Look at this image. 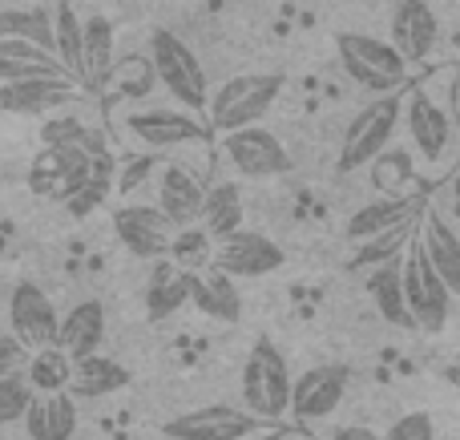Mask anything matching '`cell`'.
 Here are the masks:
<instances>
[{
    "mask_svg": "<svg viewBox=\"0 0 460 440\" xmlns=\"http://www.w3.org/2000/svg\"><path fill=\"white\" fill-rule=\"evenodd\" d=\"M335 53H340V65L359 89L376 97L388 93H404L408 77H412V65L380 37H367V32H340L335 37Z\"/></svg>",
    "mask_w": 460,
    "mask_h": 440,
    "instance_id": "1",
    "label": "cell"
},
{
    "mask_svg": "<svg viewBox=\"0 0 460 440\" xmlns=\"http://www.w3.org/2000/svg\"><path fill=\"white\" fill-rule=\"evenodd\" d=\"M287 77L283 73H243L218 85V93L207 101L210 134H234V129L259 126L267 110L279 101Z\"/></svg>",
    "mask_w": 460,
    "mask_h": 440,
    "instance_id": "2",
    "label": "cell"
},
{
    "mask_svg": "<svg viewBox=\"0 0 460 440\" xmlns=\"http://www.w3.org/2000/svg\"><path fill=\"white\" fill-rule=\"evenodd\" d=\"M146 45H150L154 81H162V85L170 89L178 110L207 113L210 89H207V69H202L199 53L170 29H150V40H146Z\"/></svg>",
    "mask_w": 460,
    "mask_h": 440,
    "instance_id": "3",
    "label": "cell"
},
{
    "mask_svg": "<svg viewBox=\"0 0 460 440\" xmlns=\"http://www.w3.org/2000/svg\"><path fill=\"white\" fill-rule=\"evenodd\" d=\"M291 404V372L270 339H254L243 364V412L259 425H279Z\"/></svg>",
    "mask_w": 460,
    "mask_h": 440,
    "instance_id": "4",
    "label": "cell"
},
{
    "mask_svg": "<svg viewBox=\"0 0 460 440\" xmlns=\"http://www.w3.org/2000/svg\"><path fill=\"white\" fill-rule=\"evenodd\" d=\"M400 113H404V97L388 93V97H372L356 118L348 121L340 137V170L351 174V170H364L388 150L392 134L400 126Z\"/></svg>",
    "mask_w": 460,
    "mask_h": 440,
    "instance_id": "5",
    "label": "cell"
},
{
    "mask_svg": "<svg viewBox=\"0 0 460 440\" xmlns=\"http://www.w3.org/2000/svg\"><path fill=\"white\" fill-rule=\"evenodd\" d=\"M400 291H404V307L408 320H412V331H424V336H440L448 323V307H453V295L448 287L437 279V271L429 267L420 242H408L404 263H400Z\"/></svg>",
    "mask_w": 460,
    "mask_h": 440,
    "instance_id": "6",
    "label": "cell"
},
{
    "mask_svg": "<svg viewBox=\"0 0 460 440\" xmlns=\"http://www.w3.org/2000/svg\"><path fill=\"white\" fill-rule=\"evenodd\" d=\"M105 162V154H89L85 145H49L32 158L29 166V186L40 198L69 202L81 186L93 178V170Z\"/></svg>",
    "mask_w": 460,
    "mask_h": 440,
    "instance_id": "7",
    "label": "cell"
},
{
    "mask_svg": "<svg viewBox=\"0 0 460 440\" xmlns=\"http://www.w3.org/2000/svg\"><path fill=\"white\" fill-rule=\"evenodd\" d=\"M404 126H408V137H412L416 154H420L429 166H440L453 150V137H456V126H453V113L437 101L424 85H408L404 93Z\"/></svg>",
    "mask_w": 460,
    "mask_h": 440,
    "instance_id": "8",
    "label": "cell"
},
{
    "mask_svg": "<svg viewBox=\"0 0 460 440\" xmlns=\"http://www.w3.org/2000/svg\"><path fill=\"white\" fill-rule=\"evenodd\" d=\"M126 129L146 150H174V145H194L210 137V126L199 113L174 110V105H146V110L126 113Z\"/></svg>",
    "mask_w": 460,
    "mask_h": 440,
    "instance_id": "9",
    "label": "cell"
},
{
    "mask_svg": "<svg viewBox=\"0 0 460 440\" xmlns=\"http://www.w3.org/2000/svg\"><path fill=\"white\" fill-rule=\"evenodd\" d=\"M113 234H118V242L134 259L158 263V259H170V247H174L178 231L158 207H150V202H129V207L113 210Z\"/></svg>",
    "mask_w": 460,
    "mask_h": 440,
    "instance_id": "10",
    "label": "cell"
},
{
    "mask_svg": "<svg viewBox=\"0 0 460 440\" xmlns=\"http://www.w3.org/2000/svg\"><path fill=\"white\" fill-rule=\"evenodd\" d=\"M348 384H351L348 364H315V368H307L299 380H291V404H287V412H291L299 425L327 420L343 404Z\"/></svg>",
    "mask_w": 460,
    "mask_h": 440,
    "instance_id": "11",
    "label": "cell"
},
{
    "mask_svg": "<svg viewBox=\"0 0 460 440\" xmlns=\"http://www.w3.org/2000/svg\"><path fill=\"white\" fill-rule=\"evenodd\" d=\"M223 158L230 170L243 178H283L291 170V154H287L283 137H275L262 126H246L234 134H223Z\"/></svg>",
    "mask_w": 460,
    "mask_h": 440,
    "instance_id": "12",
    "label": "cell"
},
{
    "mask_svg": "<svg viewBox=\"0 0 460 440\" xmlns=\"http://www.w3.org/2000/svg\"><path fill=\"white\" fill-rule=\"evenodd\" d=\"M210 263H215L223 275H230V279H262V275L279 271V267L287 263V255L275 239L243 226V231H234V234H226V239L215 242Z\"/></svg>",
    "mask_w": 460,
    "mask_h": 440,
    "instance_id": "13",
    "label": "cell"
},
{
    "mask_svg": "<svg viewBox=\"0 0 460 440\" xmlns=\"http://www.w3.org/2000/svg\"><path fill=\"white\" fill-rule=\"evenodd\" d=\"M8 328L21 339L29 352L40 348H57V328H61V315H57L53 299L37 287L32 279H21L8 295Z\"/></svg>",
    "mask_w": 460,
    "mask_h": 440,
    "instance_id": "14",
    "label": "cell"
},
{
    "mask_svg": "<svg viewBox=\"0 0 460 440\" xmlns=\"http://www.w3.org/2000/svg\"><path fill=\"white\" fill-rule=\"evenodd\" d=\"M162 433L170 440H251L254 433H262V425L254 417H246L243 409L207 404V409H190L170 417L162 425Z\"/></svg>",
    "mask_w": 460,
    "mask_h": 440,
    "instance_id": "15",
    "label": "cell"
},
{
    "mask_svg": "<svg viewBox=\"0 0 460 440\" xmlns=\"http://www.w3.org/2000/svg\"><path fill=\"white\" fill-rule=\"evenodd\" d=\"M440 40V21L432 13L429 0H400L396 13H392V37L388 45L404 57L408 65H420L432 57Z\"/></svg>",
    "mask_w": 460,
    "mask_h": 440,
    "instance_id": "16",
    "label": "cell"
},
{
    "mask_svg": "<svg viewBox=\"0 0 460 440\" xmlns=\"http://www.w3.org/2000/svg\"><path fill=\"white\" fill-rule=\"evenodd\" d=\"M429 267L437 271V279L448 287V295L460 299V234L448 226L445 215H437L432 207L420 210V231H416Z\"/></svg>",
    "mask_w": 460,
    "mask_h": 440,
    "instance_id": "17",
    "label": "cell"
},
{
    "mask_svg": "<svg viewBox=\"0 0 460 440\" xmlns=\"http://www.w3.org/2000/svg\"><path fill=\"white\" fill-rule=\"evenodd\" d=\"M81 89L73 81H13V85H0V113H16V118H40V113L65 110V105H77Z\"/></svg>",
    "mask_w": 460,
    "mask_h": 440,
    "instance_id": "18",
    "label": "cell"
},
{
    "mask_svg": "<svg viewBox=\"0 0 460 440\" xmlns=\"http://www.w3.org/2000/svg\"><path fill=\"white\" fill-rule=\"evenodd\" d=\"M113 21L102 13L81 21V93H105L113 77Z\"/></svg>",
    "mask_w": 460,
    "mask_h": 440,
    "instance_id": "19",
    "label": "cell"
},
{
    "mask_svg": "<svg viewBox=\"0 0 460 440\" xmlns=\"http://www.w3.org/2000/svg\"><path fill=\"white\" fill-rule=\"evenodd\" d=\"M186 283H190V304L199 307L202 315L218 323H238L243 320V295H238V283L223 275L215 263H202L186 271Z\"/></svg>",
    "mask_w": 460,
    "mask_h": 440,
    "instance_id": "20",
    "label": "cell"
},
{
    "mask_svg": "<svg viewBox=\"0 0 460 440\" xmlns=\"http://www.w3.org/2000/svg\"><path fill=\"white\" fill-rule=\"evenodd\" d=\"M202 198H207V186L190 174L186 166L170 162L162 166V178H158V210L174 223V231H186V226H199V215H202Z\"/></svg>",
    "mask_w": 460,
    "mask_h": 440,
    "instance_id": "21",
    "label": "cell"
},
{
    "mask_svg": "<svg viewBox=\"0 0 460 440\" xmlns=\"http://www.w3.org/2000/svg\"><path fill=\"white\" fill-rule=\"evenodd\" d=\"M102 339H105L102 299H81L77 307H69V315H65L61 328H57V348H61L73 364L102 352Z\"/></svg>",
    "mask_w": 460,
    "mask_h": 440,
    "instance_id": "22",
    "label": "cell"
},
{
    "mask_svg": "<svg viewBox=\"0 0 460 440\" xmlns=\"http://www.w3.org/2000/svg\"><path fill=\"white\" fill-rule=\"evenodd\" d=\"M21 425L29 440H73V433H77V400L69 392L32 396Z\"/></svg>",
    "mask_w": 460,
    "mask_h": 440,
    "instance_id": "23",
    "label": "cell"
},
{
    "mask_svg": "<svg viewBox=\"0 0 460 440\" xmlns=\"http://www.w3.org/2000/svg\"><path fill=\"white\" fill-rule=\"evenodd\" d=\"M37 77H49V81H69V73L61 69L53 53L45 48L29 45V40H0V85H13V81H37Z\"/></svg>",
    "mask_w": 460,
    "mask_h": 440,
    "instance_id": "24",
    "label": "cell"
},
{
    "mask_svg": "<svg viewBox=\"0 0 460 440\" xmlns=\"http://www.w3.org/2000/svg\"><path fill=\"white\" fill-rule=\"evenodd\" d=\"M186 304H190L186 271L178 263H170V259H158V263L150 267V283H146V315H150L154 323H162L182 312Z\"/></svg>",
    "mask_w": 460,
    "mask_h": 440,
    "instance_id": "25",
    "label": "cell"
},
{
    "mask_svg": "<svg viewBox=\"0 0 460 440\" xmlns=\"http://www.w3.org/2000/svg\"><path fill=\"white\" fill-rule=\"evenodd\" d=\"M126 384H129V372L121 368L118 360L97 352V356H85V360L73 364V376H69L65 392H69L73 400H102V396L121 392Z\"/></svg>",
    "mask_w": 460,
    "mask_h": 440,
    "instance_id": "26",
    "label": "cell"
},
{
    "mask_svg": "<svg viewBox=\"0 0 460 440\" xmlns=\"http://www.w3.org/2000/svg\"><path fill=\"white\" fill-rule=\"evenodd\" d=\"M420 202L416 198H392V194H384V198H376V202H364V207L356 210V215L348 218V226H343V234H348L351 242H364V239H372V234H380V231H388V226H400V223H408V218H416L420 215Z\"/></svg>",
    "mask_w": 460,
    "mask_h": 440,
    "instance_id": "27",
    "label": "cell"
},
{
    "mask_svg": "<svg viewBox=\"0 0 460 440\" xmlns=\"http://www.w3.org/2000/svg\"><path fill=\"white\" fill-rule=\"evenodd\" d=\"M416 231H420V215L400 226H388V231L372 234V239H364V242H356V251H351V259H348V271H376V267H384V263H396L408 251V242L416 239Z\"/></svg>",
    "mask_w": 460,
    "mask_h": 440,
    "instance_id": "28",
    "label": "cell"
},
{
    "mask_svg": "<svg viewBox=\"0 0 460 440\" xmlns=\"http://www.w3.org/2000/svg\"><path fill=\"white\" fill-rule=\"evenodd\" d=\"M199 231L207 234L210 242L226 239V234L243 231V190L234 182H218L207 190L202 198V215H199Z\"/></svg>",
    "mask_w": 460,
    "mask_h": 440,
    "instance_id": "29",
    "label": "cell"
},
{
    "mask_svg": "<svg viewBox=\"0 0 460 440\" xmlns=\"http://www.w3.org/2000/svg\"><path fill=\"white\" fill-rule=\"evenodd\" d=\"M364 287H367V295H372L376 312L384 315V323L412 331V320H408V307H404V291H400V259L396 263L376 267V271H367Z\"/></svg>",
    "mask_w": 460,
    "mask_h": 440,
    "instance_id": "30",
    "label": "cell"
},
{
    "mask_svg": "<svg viewBox=\"0 0 460 440\" xmlns=\"http://www.w3.org/2000/svg\"><path fill=\"white\" fill-rule=\"evenodd\" d=\"M0 40H29L53 53V13L49 8H0Z\"/></svg>",
    "mask_w": 460,
    "mask_h": 440,
    "instance_id": "31",
    "label": "cell"
},
{
    "mask_svg": "<svg viewBox=\"0 0 460 440\" xmlns=\"http://www.w3.org/2000/svg\"><path fill=\"white\" fill-rule=\"evenodd\" d=\"M69 376H73V360L61 352V348H40V352L29 356L24 364V380L37 396H49V392H65L69 388Z\"/></svg>",
    "mask_w": 460,
    "mask_h": 440,
    "instance_id": "32",
    "label": "cell"
},
{
    "mask_svg": "<svg viewBox=\"0 0 460 440\" xmlns=\"http://www.w3.org/2000/svg\"><path fill=\"white\" fill-rule=\"evenodd\" d=\"M53 57L61 61V69L69 73L73 85H77L81 81V16L73 13V4L53 8Z\"/></svg>",
    "mask_w": 460,
    "mask_h": 440,
    "instance_id": "33",
    "label": "cell"
},
{
    "mask_svg": "<svg viewBox=\"0 0 460 440\" xmlns=\"http://www.w3.org/2000/svg\"><path fill=\"white\" fill-rule=\"evenodd\" d=\"M32 388H29V380H24V372L21 376H0V428H8V425H16V420H24V412H29V404H32Z\"/></svg>",
    "mask_w": 460,
    "mask_h": 440,
    "instance_id": "34",
    "label": "cell"
},
{
    "mask_svg": "<svg viewBox=\"0 0 460 440\" xmlns=\"http://www.w3.org/2000/svg\"><path fill=\"white\" fill-rule=\"evenodd\" d=\"M380 440H437V420L429 412H404Z\"/></svg>",
    "mask_w": 460,
    "mask_h": 440,
    "instance_id": "35",
    "label": "cell"
},
{
    "mask_svg": "<svg viewBox=\"0 0 460 440\" xmlns=\"http://www.w3.org/2000/svg\"><path fill=\"white\" fill-rule=\"evenodd\" d=\"M29 356L32 352L13 336V331H0V376H21Z\"/></svg>",
    "mask_w": 460,
    "mask_h": 440,
    "instance_id": "36",
    "label": "cell"
},
{
    "mask_svg": "<svg viewBox=\"0 0 460 440\" xmlns=\"http://www.w3.org/2000/svg\"><path fill=\"white\" fill-rule=\"evenodd\" d=\"M332 440H380V433H372L364 425H348V428H335Z\"/></svg>",
    "mask_w": 460,
    "mask_h": 440,
    "instance_id": "37",
    "label": "cell"
},
{
    "mask_svg": "<svg viewBox=\"0 0 460 440\" xmlns=\"http://www.w3.org/2000/svg\"><path fill=\"white\" fill-rule=\"evenodd\" d=\"M440 376H445V384H453L456 392H460V360H453V364H448V368L440 372Z\"/></svg>",
    "mask_w": 460,
    "mask_h": 440,
    "instance_id": "38",
    "label": "cell"
},
{
    "mask_svg": "<svg viewBox=\"0 0 460 440\" xmlns=\"http://www.w3.org/2000/svg\"><path fill=\"white\" fill-rule=\"evenodd\" d=\"M287 433H291V428H262V433H254L251 440H287Z\"/></svg>",
    "mask_w": 460,
    "mask_h": 440,
    "instance_id": "39",
    "label": "cell"
},
{
    "mask_svg": "<svg viewBox=\"0 0 460 440\" xmlns=\"http://www.w3.org/2000/svg\"><path fill=\"white\" fill-rule=\"evenodd\" d=\"M453 202H460V166H456V174H453Z\"/></svg>",
    "mask_w": 460,
    "mask_h": 440,
    "instance_id": "40",
    "label": "cell"
},
{
    "mask_svg": "<svg viewBox=\"0 0 460 440\" xmlns=\"http://www.w3.org/2000/svg\"><path fill=\"white\" fill-rule=\"evenodd\" d=\"M453 215H456V223H460V202H453ZM460 234V231H456Z\"/></svg>",
    "mask_w": 460,
    "mask_h": 440,
    "instance_id": "41",
    "label": "cell"
},
{
    "mask_svg": "<svg viewBox=\"0 0 460 440\" xmlns=\"http://www.w3.org/2000/svg\"><path fill=\"white\" fill-rule=\"evenodd\" d=\"M453 48H456V53H460V29H456V37H453Z\"/></svg>",
    "mask_w": 460,
    "mask_h": 440,
    "instance_id": "42",
    "label": "cell"
},
{
    "mask_svg": "<svg viewBox=\"0 0 460 440\" xmlns=\"http://www.w3.org/2000/svg\"><path fill=\"white\" fill-rule=\"evenodd\" d=\"M456 105H460V73H456Z\"/></svg>",
    "mask_w": 460,
    "mask_h": 440,
    "instance_id": "43",
    "label": "cell"
},
{
    "mask_svg": "<svg viewBox=\"0 0 460 440\" xmlns=\"http://www.w3.org/2000/svg\"><path fill=\"white\" fill-rule=\"evenodd\" d=\"M453 126H456V134H460V113H456V118H453Z\"/></svg>",
    "mask_w": 460,
    "mask_h": 440,
    "instance_id": "44",
    "label": "cell"
},
{
    "mask_svg": "<svg viewBox=\"0 0 460 440\" xmlns=\"http://www.w3.org/2000/svg\"><path fill=\"white\" fill-rule=\"evenodd\" d=\"M456 360H460V348H456Z\"/></svg>",
    "mask_w": 460,
    "mask_h": 440,
    "instance_id": "45",
    "label": "cell"
}]
</instances>
